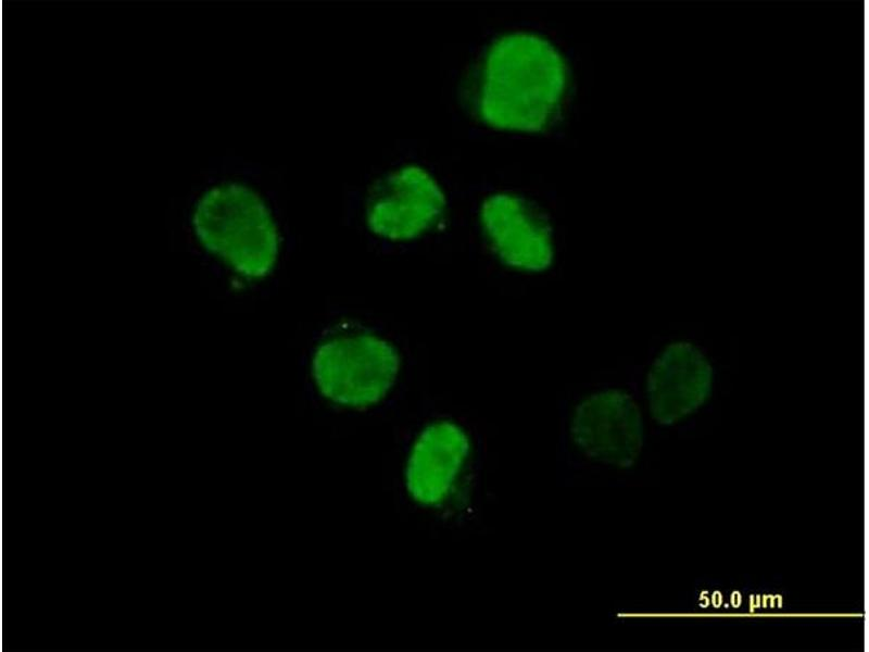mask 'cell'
<instances>
[{"mask_svg": "<svg viewBox=\"0 0 869 652\" xmlns=\"http://www.w3.org/2000/svg\"><path fill=\"white\" fill-rule=\"evenodd\" d=\"M713 367L693 343L679 340L666 346L653 361L645 380L648 411L662 425H672L701 408L709 398Z\"/></svg>", "mask_w": 869, "mask_h": 652, "instance_id": "52a82bcc", "label": "cell"}, {"mask_svg": "<svg viewBox=\"0 0 869 652\" xmlns=\"http://www.w3.org/2000/svg\"><path fill=\"white\" fill-rule=\"evenodd\" d=\"M445 210V195L433 176L421 166L404 165L370 188L366 223L382 238L406 241L434 228Z\"/></svg>", "mask_w": 869, "mask_h": 652, "instance_id": "8992f818", "label": "cell"}, {"mask_svg": "<svg viewBox=\"0 0 869 652\" xmlns=\"http://www.w3.org/2000/svg\"><path fill=\"white\" fill-rule=\"evenodd\" d=\"M398 351L369 334L329 338L315 350L312 374L329 401L347 408H366L381 401L400 371Z\"/></svg>", "mask_w": 869, "mask_h": 652, "instance_id": "3957f363", "label": "cell"}, {"mask_svg": "<svg viewBox=\"0 0 869 652\" xmlns=\"http://www.w3.org/2000/svg\"><path fill=\"white\" fill-rule=\"evenodd\" d=\"M192 224L201 243L243 277L260 279L274 268L277 227L251 188L237 183L211 188L198 201Z\"/></svg>", "mask_w": 869, "mask_h": 652, "instance_id": "7a4b0ae2", "label": "cell"}, {"mask_svg": "<svg viewBox=\"0 0 869 652\" xmlns=\"http://www.w3.org/2000/svg\"><path fill=\"white\" fill-rule=\"evenodd\" d=\"M568 76L564 57L544 37L504 34L490 43L480 66L478 117L501 130L542 131L559 112Z\"/></svg>", "mask_w": 869, "mask_h": 652, "instance_id": "6da1fadb", "label": "cell"}, {"mask_svg": "<svg viewBox=\"0 0 869 652\" xmlns=\"http://www.w3.org/2000/svg\"><path fill=\"white\" fill-rule=\"evenodd\" d=\"M478 222L496 262L521 275H541L555 264L556 246L549 216L532 201L511 192L483 199Z\"/></svg>", "mask_w": 869, "mask_h": 652, "instance_id": "277c9868", "label": "cell"}, {"mask_svg": "<svg viewBox=\"0 0 869 652\" xmlns=\"http://www.w3.org/2000/svg\"><path fill=\"white\" fill-rule=\"evenodd\" d=\"M569 434L574 444L587 457L628 468L637 462L643 447L641 409L624 389L593 390L575 405Z\"/></svg>", "mask_w": 869, "mask_h": 652, "instance_id": "5b68a950", "label": "cell"}, {"mask_svg": "<svg viewBox=\"0 0 869 652\" xmlns=\"http://www.w3.org/2000/svg\"><path fill=\"white\" fill-rule=\"evenodd\" d=\"M470 451V437L456 422L438 419L426 425L411 447L404 469L411 499L428 507L444 503Z\"/></svg>", "mask_w": 869, "mask_h": 652, "instance_id": "ba28073f", "label": "cell"}]
</instances>
